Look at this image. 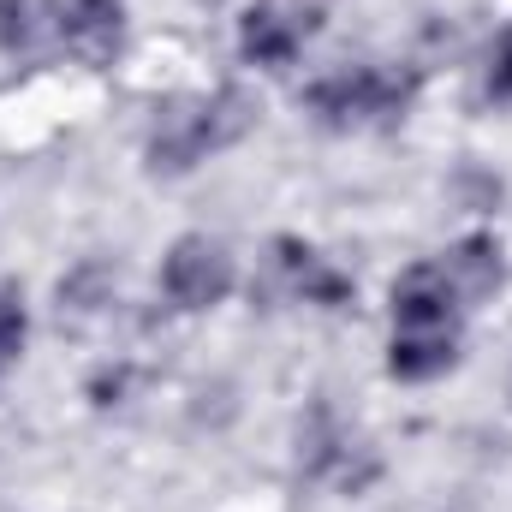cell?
<instances>
[{
    "instance_id": "8992f818",
    "label": "cell",
    "mask_w": 512,
    "mask_h": 512,
    "mask_svg": "<svg viewBox=\"0 0 512 512\" xmlns=\"http://www.w3.org/2000/svg\"><path fill=\"white\" fill-rule=\"evenodd\" d=\"M316 24L304 18V12H286V6H251L245 18H239V54L251 60V66H292L298 60V42L310 36Z\"/></svg>"
},
{
    "instance_id": "5bb4252c",
    "label": "cell",
    "mask_w": 512,
    "mask_h": 512,
    "mask_svg": "<svg viewBox=\"0 0 512 512\" xmlns=\"http://www.w3.org/2000/svg\"><path fill=\"white\" fill-rule=\"evenodd\" d=\"M322 6H328V0H298V12H304L310 24H316V12H322Z\"/></svg>"
},
{
    "instance_id": "8fae6325",
    "label": "cell",
    "mask_w": 512,
    "mask_h": 512,
    "mask_svg": "<svg viewBox=\"0 0 512 512\" xmlns=\"http://www.w3.org/2000/svg\"><path fill=\"white\" fill-rule=\"evenodd\" d=\"M24 340H30V310H24V292L6 280L0 286V376L24 358Z\"/></svg>"
},
{
    "instance_id": "52a82bcc",
    "label": "cell",
    "mask_w": 512,
    "mask_h": 512,
    "mask_svg": "<svg viewBox=\"0 0 512 512\" xmlns=\"http://www.w3.org/2000/svg\"><path fill=\"white\" fill-rule=\"evenodd\" d=\"M274 256H280L286 286H292L304 304H328V310L352 304V274H340L328 256L316 251V245H304V239H280V245H274Z\"/></svg>"
},
{
    "instance_id": "7c38bea8",
    "label": "cell",
    "mask_w": 512,
    "mask_h": 512,
    "mask_svg": "<svg viewBox=\"0 0 512 512\" xmlns=\"http://www.w3.org/2000/svg\"><path fill=\"white\" fill-rule=\"evenodd\" d=\"M36 30H42V0H0V48L6 54L30 48Z\"/></svg>"
},
{
    "instance_id": "6da1fadb",
    "label": "cell",
    "mask_w": 512,
    "mask_h": 512,
    "mask_svg": "<svg viewBox=\"0 0 512 512\" xmlns=\"http://www.w3.org/2000/svg\"><path fill=\"white\" fill-rule=\"evenodd\" d=\"M256 126V102L239 90L203 96V102H179L161 114V126L149 131V167L155 173H191L197 161H209L215 149L239 143Z\"/></svg>"
},
{
    "instance_id": "5b68a950",
    "label": "cell",
    "mask_w": 512,
    "mask_h": 512,
    "mask_svg": "<svg viewBox=\"0 0 512 512\" xmlns=\"http://www.w3.org/2000/svg\"><path fill=\"white\" fill-rule=\"evenodd\" d=\"M459 316V292L441 274V262H417L399 274L393 286V328H453Z\"/></svg>"
},
{
    "instance_id": "3957f363",
    "label": "cell",
    "mask_w": 512,
    "mask_h": 512,
    "mask_svg": "<svg viewBox=\"0 0 512 512\" xmlns=\"http://www.w3.org/2000/svg\"><path fill=\"white\" fill-rule=\"evenodd\" d=\"M233 280H239L233 256H227L221 239H209V233L173 239V251L161 262V292H167L179 310H215V304L233 292Z\"/></svg>"
},
{
    "instance_id": "30bf717a",
    "label": "cell",
    "mask_w": 512,
    "mask_h": 512,
    "mask_svg": "<svg viewBox=\"0 0 512 512\" xmlns=\"http://www.w3.org/2000/svg\"><path fill=\"white\" fill-rule=\"evenodd\" d=\"M114 304V268L108 262H78L66 280H60V316L72 322H90Z\"/></svg>"
},
{
    "instance_id": "4fadbf2b",
    "label": "cell",
    "mask_w": 512,
    "mask_h": 512,
    "mask_svg": "<svg viewBox=\"0 0 512 512\" xmlns=\"http://www.w3.org/2000/svg\"><path fill=\"white\" fill-rule=\"evenodd\" d=\"M489 96L495 102H512V30H501V42L489 54Z\"/></svg>"
},
{
    "instance_id": "9c48e42d",
    "label": "cell",
    "mask_w": 512,
    "mask_h": 512,
    "mask_svg": "<svg viewBox=\"0 0 512 512\" xmlns=\"http://www.w3.org/2000/svg\"><path fill=\"white\" fill-rule=\"evenodd\" d=\"M441 274L453 280L459 304H477V298L501 292V280H507V262H501V245H495L489 233H471V239H459V245L447 251Z\"/></svg>"
},
{
    "instance_id": "7a4b0ae2",
    "label": "cell",
    "mask_w": 512,
    "mask_h": 512,
    "mask_svg": "<svg viewBox=\"0 0 512 512\" xmlns=\"http://www.w3.org/2000/svg\"><path fill=\"white\" fill-rule=\"evenodd\" d=\"M304 102H310L328 126H370V120H393V114H405L411 84L393 78V72H382V66H352V72H334V78L310 84Z\"/></svg>"
},
{
    "instance_id": "277c9868",
    "label": "cell",
    "mask_w": 512,
    "mask_h": 512,
    "mask_svg": "<svg viewBox=\"0 0 512 512\" xmlns=\"http://www.w3.org/2000/svg\"><path fill=\"white\" fill-rule=\"evenodd\" d=\"M54 30L66 36V48L78 60L108 66L126 36V6L120 0H54Z\"/></svg>"
},
{
    "instance_id": "ba28073f",
    "label": "cell",
    "mask_w": 512,
    "mask_h": 512,
    "mask_svg": "<svg viewBox=\"0 0 512 512\" xmlns=\"http://www.w3.org/2000/svg\"><path fill=\"white\" fill-rule=\"evenodd\" d=\"M453 358H459V334L453 328H393L387 370L399 382H429V376L453 370Z\"/></svg>"
}]
</instances>
